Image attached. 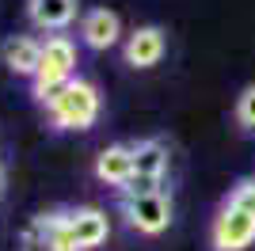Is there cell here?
<instances>
[{
  "mask_svg": "<svg viewBox=\"0 0 255 251\" xmlns=\"http://www.w3.org/2000/svg\"><path fill=\"white\" fill-rule=\"evenodd\" d=\"M69 80H76V42L69 34H50L42 42V65H38V73L31 80L34 103H42L50 111Z\"/></svg>",
  "mask_w": 255,
  "mask_h": 251,
  "instance_id": "cell-1",
  "label": "cell"
},
{
  "mask_svg": "<svg viewBox=\"0 0 255 251\" xmlns=\"http://www.w3.org/2000/svg\"><path fill=\"white\" fill-rule=\"evenodd\" d=\"M99 118V88L92 80H69L50 107L53 129H92Z\"/></svg>",
  "mask_w": 255,
  "mask_h": 251,
  "instance_id": "cell-2",
  "label": "cell"
},
{
  "mask_svg": "<svg viewBox=\"0 0 255 251\" xmlns=\"http://www.w3.org/2000/svg\"><path fill=\"white\" fill-rule=\"evenodd\" d=\"M118 209H122L126 225L137 229L141 236H160L171 225V194L168 190H152V194H137V198H118Z\"/></svg>",
  "mask_w": 255,
  "mask_h": 251,
  "instance_id": "cell-3",
  "label": "cell"
},
{
  "mask_svg": "<svg viewBox=\"0 0 255 251\" xmlns=\"http://www.w3.org/2000/svg\"><path fill=\"white\" fill-rule=\"evenodd\" d=\"M210 244L213 251H244L255 244V217L240 213L233 206H221L210 225Z\"/></svg>",
  "mask_w": 255,
  "mask_h": 251,
  "instance_id": "cell-4",
  "label": "cell"
},
{
  "mask_svg": "<svg viewBox=\"0 0 255 251\" xmlns=\"http://www.w3.org/2000/svg\"><path fill=\"white\" fill-rule=\"evenodd\" d=\"M69 232H73L76 251H96L107 240V232H111V221H107L103 209L80 206V209H69Z\"/></svg>",
  "mask_w": 255,
  "mask_h": 251,
  "instance_id": "cell-5",
  "label": "cell"
},
{
  "mask_svg": "<svg viewBox=\"0 0 255 251\" xmlns=\"http://www.w3.org/2000/svg\"><path fill=\"white\" fill-rule=\"evenodd\" d=\"M122 34V19H118V11L111 8H92L80 19V38H84L88 50H111Z\"/></svg>",
  "mask_w": 255,
  "mask_h": 251,
  "instance_id": "cell-6",
  "label": "cell"
},
{
  "mask_svg": "<svg viewBox=\"0 0 255 251\" xmlns=\"http://www.w3.org/2000/svg\"><path fill=\"white\" fill-rule=\"evenodd\" d=\"M0 57L8 65L15 76H31L38 73V65H42V42L31 38V34H11L4 46H0Z\"/></svg>",
  "mask_w": 255,
  "mask_h": 251,
  "instance_id": "cell-7",
  "label": "cell"
},
{
  "mask_svg": "<svg viewBox=\"0 0 255 251\" xmlns=\"http://www.w3.org/2000/svg\"><path fill=\"white\" fill-rule=\"evenodd\" d=\"M122 57L133 69H152L164 57V31L160 27H137L126 38V46H122Z\"/></svg>",
  "mask_w": 255,
  "mask_h": 251,
  "instance_id": "cell-8",
  "label": "cell"
},
{
  "mask_svg": "<svg viewBox=\"0 0 255 251\" xmlns=\"http://www.w3.org/2000/svg\"><path fill=\"white\" fill-rule=\"evenodd\" d=\"M96 179L107 187H126L133 179V148L129 145H107L96 156Z\"/></svg>",
  "mask_w": 255,
  "mask_h": 251,
  "instance_id": "cell-9",
  "label": "cell"
},
{
  "mask_svg": "<svg viewBox=\"0 0 255 251\" xmlns=\"http://www.w3.org/2000/svg\"><path fill=\"white\" fill-rule=\"evenodd\" d=\"M27 19L38 31H65L76 19V0H27Z\"/></svg>",
  "mask_w": 255,
  "mask_h": 251,
  "instance_id": "cell-10",
  "label": "cell"
},
{
  "mask_svg": "<svg viewBox=\"0 0 255 251\" xmlns=\"http://www.w3.org/2000/svg\"><path fill=\"white\" fill-rule=\"evenodd\" d=\"M129 148H133V175L164 179V171H168V145L160 137H145V141H137Z\"/></svg>",
  "mask_w": 255,
  "mask_h": 251,
  "instance_id": "cell-11",
  "label": "cell"
},
{
  "mask_svg": "<svg viewBox=\"0 0 255 251\" xmlns=\"http://www.w3.org/2000/svg\"><path fill=\"white\" fill-rule=\"evenodd\" d=\"M225 206H233V209H240V213H248V217H255V179H240Z\"/></svg>",
  "mask_w": 255,
  "mask_h": 251,
  "instance_id": "cell-12",
  "label": "cell"
},
{
  "mask_svg": "<svg viewBox=\"0 0 255 251\" xmlns=\"http://www.w3.org/2000/svg\"><path fill=\"white\" fill-rule=\"evenodd\" d=\"M236 122L244 129H255V84H248L240 99H236Z\"/></svg>",
  "mask_w": 255,
  "mask_h": 251,
  "instance_id": "cell-13",
  "label": "cell"
},
{
  "mask_svg": "<svg viewBox=\"0 0 255 251\" xmlns=\"http://www.w3.org/2000/svg\"><path fill=\"white\" fill-rule=\"evenodd\" d=\"M19 251H53V248H50V240L42 236V229H38V221H31V225L23 229V244H19Z\"/></svg>",
  "mask_w": 255,
  "mask_h": 251,
  "instance_id": "cell-14",
  "label": "cell"
}]
</instances>
